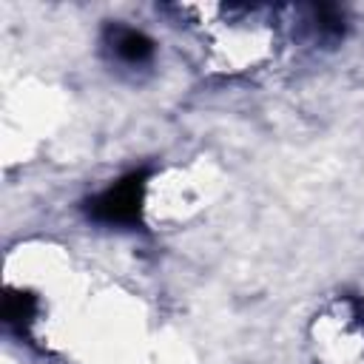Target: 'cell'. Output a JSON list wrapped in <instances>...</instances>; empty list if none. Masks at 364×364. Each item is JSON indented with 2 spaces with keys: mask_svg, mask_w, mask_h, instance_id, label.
Returning a JSON list of instances; mask_svg holds the SVG:
<instances>
[{
  "mask_svg": "<svg viewBox=\"0 0 364 364\" xmlns=\"http://www.w3.org/2000/svg\"><path fill=\"white\" fill-rule=\"evenodd\" d=\"M114 54L128 63H142L151 54V43L134 28H117L114 31Z\"/></svg>",
  "mask_w": 364,
  "mask_h": 364,
  "instance_id": "obj_1",
  "label": "cell"
}]
</instances>
